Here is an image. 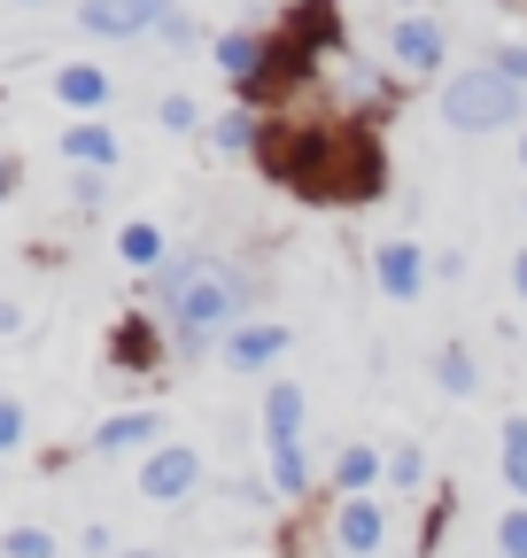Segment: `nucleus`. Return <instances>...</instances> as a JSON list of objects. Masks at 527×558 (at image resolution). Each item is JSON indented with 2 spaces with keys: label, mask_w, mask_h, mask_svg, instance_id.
<instances>
[{
  "label": "nucleus",
  "mask_w": 527,
  "mask_h": 558,
  "mask_svg": "<svg viewBox=\"0 0 527 558\" xmlns=\"http://www.w3.org/2000/svg\"><path fill=\"white\" fill-rule=\"evenodd\" d=\"M264 179L303 202H372L388 179L380 140L357 117H272L264 132Z\"/></svg>",
  "instance_id": "1"
},
{
  "label": "nucleus",
  "mask_w": 527,
  "mask_h": 558,
  "mask_svg": "<svg viewBox=\"0 0 527 558\" xmlns=\"http://www.w3.org/2000/svg\"><path fill=\"white\" fill-rule=\"evenodd\" d=\"M156 311H163L171 341L194 357V349L225 341L233 326H248V271L218 248H186L156 271Z\"/></svg>",
  "instance_id": "2"
},
{
  "label": "nucleus",
  "mask_w": 527,
  "mask_h": 558,
  "mask_svg": "<svg viewBox=\"0 0 527 558\" xmlns=\"http://www.w3.org/2000/svg\"><path fill=\"white\" fill-rule=\"evenodd\" d=\"M519 86L504 78V70L497 62H474V70H450V78H442V124L450 132H504V124H519Z\"/></svg>",
  "instance_id": "3"
},
{
  "label": "nucleus",
  "mask_w": 527,
  "mask_h": 558,
  "mask_svg": "<svg viewBox=\"0 0 527 558\" xmlns=\"http://www.w3.org/2000/svg\"><path fill=\"white\" fill-rule=\"evenodd\" d=\"M194 488H203V450L194 442H163L140 458V497L148 505H186Z\"/></svg>",
  "instance_id": "4"
},
{
  "label": "nucleus",
  "mask_w": 527,
  "mask_h": 558,
  "mask_svg": "<svg viewBox=\"0 0 527 558\" xmlns=\"http://www.w3.org/2000/svg\"><path fill=\"white\" fill-rule=\"evenodd\" d=\"M388 62L404 70V78H434V70L450 62V32L434 16H395L388 24Z\"/></svg>",
  "instance_id": "5"
},
{
  "label": "nucleus",
  "mask_w": 527,
  "mask_h": 558,
  "mask_svg": "<svg viewBox=\"0 0 527 558\" xmlns=\"http://www.w3.org/2000/svg\"><path fill=\"white\" fill-rule=\"evenodd\" d=\"M218 70H225V78H233V94H241V109L264 94V78H272V39H264V32H218Z\"/></svg>",
  "instance_id": "6"
},
{
  "label": "nucleus",
  "mask_w": 527,
  "mask_h": 558,
  "mask_svg": "<svg viewBox=\"0 0 527 558\" xmlns=\"http://www.w3.org/2000/svg\"><path fill=\"white\" fill-rule=\"evenodd\" d=\"M171 16V0H78V24L94 39H140Z\"/></svg>",
  "instance_id": "7"
},
{
  "label": "nucleus",
  "mask_w": 527,
  "mask_h": 558,
  "mask_svg": "<svg viewBox=\"0 0 527 558\" xmlns=\"http://www.w3.org/2000/svg\"><path fill=\"white\" fill-rule=\"evenodd\" d=\"M109 365H117L124 380H148V373L163 365V333H156L148 311H124V318H117V333H109Z\"/></svg>",
  "instance_id": "8"
},
{
  "label": "nucleus",
  "mask_w": 527,
  "mask_h": 558,
  "mask_svg": "<svg viewBox=\"0 0 527 558\" xmlns=\"http://www.w3.org/2000/svg\"><path fill=\"white\" fill-rule=\"evenodd\" d=\"M372 279L388 303H419L427 295V248L419 241H380L372 248Z\"/></svg>",
  "instance_id": "9"
},
{
  "label": "nucleus",
  "mask_w": 527,
  "mask_h": 558,
  "mask_svg": "<svg viewBox=\"0 0 527 558\" xmlns=\"http://www.w3.org/2000/svg\"><path fill=\"white\" fill-rule=\"evenodd\" d=\"M280 357H287V326H272V318H248V326L225 333V365L233 373H272Z\"/></svg>",
  "instance_id": "10"
},
{
  "label": "nucleus",
  "mask_w": 527,
  "mask_h": 558,
  "mask_svg": "<svg viewBox=\"0 0 527 558\" xmlns=\"http://www.w3.org/2000/svg\"><path fill=\"white\" fill-rule=\"evenodd\" d=\"M334 543H342V558H372V550L388 543L380 497H342V505H334Z\"/></svg>",
  "instance_id": "11"
},
{
  "label": "nucleus",
  "mask_w": 527,
  "mask_h": 558,
  "mask_svg": "<svg viewBox=\"0 0 527 558\" xmlns=\"http://www.w3.org/2000/svg\"><path fill=\"white\" fill-rule=\"evenodd\" d=\"M156 435H163V418H156V411H109L101 427H94V450H101V458H124V450H140V458H148V450H163Z\"/></svg>",
  "instance_id": "12"
},
{
  "label": "nucleus",
  "mask_w": 527,
  "mask_h": 558,
  "mask_svg": "<svg viewBox=\"0 0 527 558\" xmlns=\"http://www.w3.org/2000/svg\"><path fill=\"white\" fill-rule=\"evenodd\" d=\"M62 163H78V171H117V163H124L117 124H62Z\"/></svg>",
  "instance_id": "13"
},
{
  "label": "nucleus",
  "mask_w": 527,
  "mask_h": 558,
  "mask_svg": "<svg viewBox=\"0 0 527 558\" xmlns=\"http://www.w3.org/2000/svg\"><path fill=\"white\" fill-rule=\"evenodd\" d=\"M109 94H117V86H109L101 62H62V70H54V101H62V109H86V117H94V109H109Z\"/></svg>",
  "instance_id": "14"
},
{
  "label": "nucleus",
  "mask_w": 527,
  "mask_h": 558,
  "mask_svg": "<svg viewBox=\"0 0 527 558\" xmlns=\"http://www.w3.org/2000/svg\"><path fill=\"white\" fill-rule=\"evenodd\" d=\"M303 418H310V403H303L295 380L264 388V442H303Z\"/></svg>",
  "instance_id": "15"
},
{
  "label": "nucleus",
  "mask_w": 527,
  "mask_h": 558,
  "mask_svg": "<svg viewBox=\"0 0 527 558\" xmlns=\"http://www.w3.org/2000/svg\"><path fill=\"white\" fill-rule=\"evenodd\" d=\"M264 132H272V117H256V109H225L210 124V148L218 156H264Z\"/></svg>",
  "instance_id": "16"
},
{
  "label": "nucleus",
  "mask_w": 527,
  "mask_h": 558,
  "mask_svg": "<svg viewBox=\"0 0 527 558\" xmlns=\"http://www.w3.org/2000/svg\"><path fill=\"white\" fill-rule=\"evenodd\" d=\"M380 473H388V458H380L372 442H350V450L334 458V497H372Z\"/></svg>",
  "instance_id": "17"
},
{
  "label": "nucleus",
  "mask_w": 527,
  "mask_h": 558,
  "mask_svg": "<svg viewBox=\"0 0 527 558\" xmlns=\"http://www.w3.org/2000/svg\"><path fill=\"white\" fill-rule=\"evenodd\" d=\"M117 256H124V271H163V264H171V241H163V226L132 218V226L117 233Z\"/></svg>",
  "instance_id": "18"
},
{
  "label": "nucleus",
  "mask_w": 527,
  "mask_h": 558,
  "mask_svg": "<svg viewBox=\"0 0 527 558\" xmlns=\"http://www.w3.org/2000/svg\"><path fill=\"white\" fill-rule=\"evenodd\" d=\"M264 450H272V497L303 505L310 497V450L303 442H264Z\"/></svg>",
  "instance_id": "19"
},
{
  "label": "nucleus",
  "mask_w": 527,
  "mask_h": 558,
  "mask_svg": "<svg viewBox=\"0 0 527 558\" xmlns=\"http://www.w3.org/2000/svg\"><path fill=\"white\" fill-rule=\"evenodd\" d=\"M434 388H442V396H474V388H481L474 349H457V341H450V349H434Z\"/></svg>",
  "instance_id": "20"
},
{
  "label": "nucleus",
  "mask_w": 527,
  "mask_h": 558,
  "mask_svg": "<svg viewBox=\"0 0 527 558\" xmlns=\"http://www.w3.org/2000/svg\"><path fill=\"white\" fill-rule=\"evenodd\" d=\"M156 124L179 132V140H186V132H203V101H194V94H163V101H156Z\"/></svg>",
  "instance_id": "21"
},
{
  "label": "nucleus",
  "mask_w": 527,
  "mask_h": 558,
  "mask_svg": "<svg viewBox=\"0 0 527 558\" xmlns=\"http://www.w3.org/2000/svg\"><path fill=\"white\" fill-rule=\"evenodd\" d=\"M0 558H62V543L47 527H9L0 535Z\"/></svg>",
  "instance_id": "22"
},
{
  "label": "nucleus",
  "mask_w": 527,
  "mask_h": 558,
  "mask_svg": "<svg viewBox=\"0 0 527 558\" xmlns=\"http://www.w3.org/2000/svg\"><path fill=\"white\" fill-rule=\"evenodd\" d=\"M504 481H527V418H504Z\"/></svg>",
  "instance_id": "23"
},
{
  "label": "nucleus",
  "mask_w": 527,
  "mask_h": 558,
  "mask_svg": "<svg viewBox=\"0 0 527 558\" xmlns=\"http://www.w3.org/2000/svg\"><path fill=\"white\" fill-rule=\"evenodd\" d=\"M497 550H504V558H527V505H512V512L497 520Z\"/></svg>",
  "instance_id": "24"
},
{
  "label": "nucleus",
  "mask_w": 527,
  "mask_h": 558,
  "mask_svg": "<svg viewBox=\"0 0 527 558\" xmlns=\"http://www.w3.org/2000/svg\"><path fill=\"white\" fill-rule=\"evenodd\" d=\"M16 450H24V403L0 396V458H16Z\"/></svg>",
  "instance_id": "25"
},
{
  "label": "nucleus",
  "mask_w": 527,
  "mask_h": 558,
  "mask_svg": "<svg viewBox=\"0 0 527 558\" xmlns=\"http://www.w3.org/2000/svg\"><path fill=\"white\" fill-rule=\"evenodd\" d=\"M388 481H395V488H419V481H427V458H419V450H395V458H388Z\"/></svg>",
  "instance_id": "26"
},
{
  "label": "nucleus",
  "mask_w": 527,
  "mask_h": 558,
  "mask_svg": "<svg viewBox=\"0 0 527 558\" xmlns=\"http://www.w3.org/2000/svg\"><path fill=\"white\" fill-rule=\"evenodd\" d=\"M101 194H109V171H78V179H71V202H78V209H94Z\"/></svg>",
  "instance_id": "27"
},
{
  "label": "nucleus",
  "mask_w": 527,
  "mask_h": 558,
  "mask_svg": "<svg viewBox=\"0 0 527 558\" xmlns=\"http://www.w3.org/2000/svg\"><path fill=\"white\" fill-rule=\"evenodd\" d=\"M489 62H497V70H504V78H512V86L527 94V47H497Z\"/></svg>",
  "instance_id": "28"
},
{
  "label": "nucleus",
  "mask_w": 527,
  "mask_h": 558,
  "mask_svg": "<svg viewBox=\"0 0 527 558\" xmlns=\"http://www.w3.org/2000/svg\"><path fill=\"white\" fill-rule=\"evenodd\" d=\"M156 39H171V47H186V39H194V16H186V9H171V16L156 24Z\"/></svg>",
  "instance_id": "29"
},
{
  "label": "nucleus",
  "mask_w": 527,
  "mask_h": 558,
  "mask_svg": "<svg viewBox=\"0 0 527 558\" xmlns=\"http://www.w3.org/2000/svg\"><path fill=\"white\" fill-rule=\"evenodd\" d=\"M0 333H24V303H0Z\"/></svg>",
  "instance_id": "30"
},
{
  "label": "nucleus",
  "mask_w": 527,
  "mask_h": 558,
  "mask_svg": "<svg viewBox=\"0 0 527 558\" xmlns=\"http://www.w3.org/2000/svg\"><path fill=\"white\" fill-rule=\"evenodd\" d=\"M512 288H519V295H527V248H519V256H512Z\"/></svg>",
  "instance_id": "31"
},
{
  "label": "nucleus",
  "mask_w": 527,
  "mask_h": 558,
  "mask_svg": "<svg viewBox=\"0 0 527 558\" xmlns=\"http://www.w3.org/2000/svg\"><path fill=\"white\" fill-rule=\"evenodd\" d=\"M9 186H16V163H9V156H0V202H9Z\"/></svg>",
  "instance_id": "32"
},
{
  "label": "nucleus",
  "mask_w": 527,
  "mask_h": 558,
  "mask_svg": "<svg viewBox=\"0 0 527 558\" xmlns=\"http://www.w3.org/2000/svg\"><path fill=\"white\" fill-rule=\"evenodd\" d=\"M519 163H527V132H519Z\"/></svg>",
  "instance_id": "33"
},
{
  "label": "nucleus",
  "mask_w": 527,
  "mask_h": 558,
  "mask_svg": "<svg viewBox=\"0 0 527 558\" xmlns=\"http://www.w3.org/2000/svg\"><path fill=\"white\" fill-rule=\"evenodd\" d=\"M16 9H39V0H16Z\"/></svg>",
  "instance_id": "34"
}]
</instances>
